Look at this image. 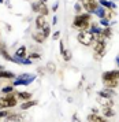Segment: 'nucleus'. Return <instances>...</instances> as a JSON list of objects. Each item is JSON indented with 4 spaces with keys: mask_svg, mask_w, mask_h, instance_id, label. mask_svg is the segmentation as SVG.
Listing matches in <instances>:
<instances>
[{
    "mask_svg": "<svg viewBox=\"0 0 119 122\" xmlns=\"http://www.w3.org/2000/svg\"><path fill=\"white\" fill-rule=\"evenodd\" d=\"M67 102L69 103H73V97H67Z\"/></svg>",
    "mask_w": 119,
    "mask_h": 122,
    "instance_id": "obj_43",
    "label": "nucleus"
},
{
    "mask_svg": "<svg viewBox=\"0 0 119 122\" xmlns=\"http://www.w3.org/2000/svg\"><path fill=\"white\" fill-rule=\"evenodd\" d=\"M29 52H38V54H41L43 52V48H41V45L36 44V43H33V44L29 45Z\"/></svg>",
    "mask_w": 119,
    "mask_h": 122,
    "instance_id": "obj_25",
    "label": "nucleus"
},
{
    "mask_svg": "<svg viewBox=\"0 0 119 122\" xmlns=\"http://www.w3.org/2000/svg\"><path fill=\"white\" fill-rule=\"evenodd\" d=\"M45 69H47V73L48 74H55V73H58V67H56V63L52 61L47 62V65H45Z\"/></svg>",
    "mask_w": 119,
    "mask_h": 122,
    "instance_id": "obj_20",
    "label": "nucleus"
},
{
    "mask_svg": "<svg viewBox=\"0 0 119 122\" xmlns=\"http://www.w3.org/2000/svg\"><path fill=\"white\" fill-rule=\"evenodd\" d=\"M104 88H109V89H116L119 86V80H108L103 82Z\"/></svg>",
    "mask_w": 119,
    "mask_h": 122,
    "instance_id": "obj_21",
    "label": "nucleus"
},
{
    "mask_svg": "<svg viewBox=\"0 0 119 122\" xmlns=\"http://www.w3.org/2000/svg\"><path fill=\"white\" fill-rule=\"evenodd\" d=\"M77 41L84 47H92L94 44V34L88 32H79L77 34Z\"/></svg>",
    "mask_w": 119,
    "mask_h": 122,
    "instance_id": "obj_2",
    "label": "nucleus"
},
{
    "mask_svg": "<svg viewBox=\"0 0 119 122\" xmlns=\"http://www.w3.org/2000/svg\"><path fill=\"white\" fill-rule=\"evenodd\" d=\"M27 58H29V59H32V61H41L43 55H41V54H38V52H29Z\"/></svg>",
    "mask_w": 119,
    "mask_h": 122,
    "instance_id": "obj_27",
    "label": "nucleus"
},
{
    "mask_svg": "<svg viewBox=\"0 0 119 122\" xmlns=\"http://www.w3.org/2000/svg\"><path fill=\"white\" fill-rule=\"evenodd\" d=\"M96 100H97L99 106H101V107H114V106H115V100L114 99H107V97L97 96Z\"/></svg>",
    "mask_w": 119,
    "mask_h": 122,
    "instance_id": "obj_12",
    "label": "nucleus"
},
{
    "mask_svg": "<svg viewBox=\"0 0 119 122\" xmlns=\"http://www.w3.org/2000/svg\"><path fill=\"white\" fill-rule=\"evenodd\" d=\"M14 91H15V86L12 85V82L7 84V85H4V86H1V88H0V92H1L3 95L11 93V92H14Z\"/></svg>",
    "mask_w": 119,
    "mask_h": 122,
    "instance_id": "obj_22",
    "label": "nucleus"
},
{
    "mask_svg": "<svg viewBox=\"0 0 119 122\" xmlns=\"http://www.w3.org/2000/svg\"><path fill=\"white\" fill-rule=\"evenodd\" d=\"M99 4L105 8H111V10H116V4L112 0H99Z\"/></svg>",
    "mask_w": 119,
    "mask_h": 122,
    "instance_id": "obj_19",
    "label": "nucleus"
},
{
    "mask_svg": "<svg viewBox=\"0 0 119 122\" xmlns=\"http://www.w3.org/2000/svg\"><path fill=\"white\" fill-rule=\"evenodd\" d=\"M104 12H105V7H99V10L97 11H96V14H94V15H96V17L99 18V19H103L104 18Z\"/></svg>",
    "mask_w": 119,
    "mask_h": 122,
    "instance_id": "obj_30",
    "label": "nucleus"
},
{
    "mask_svg": "<svg viewBox=\"0 0 119 122\" xmlns=\"http://www.w3.org/2000/svg\"><path fill=\"white\" fill-rule=\"evenodd\" d=\"M26 114H23L22 111H10V114L4 118L5 122H23L26 119Z\"/></svg>",
    "mask_w": 119,
    "mask_h": 122,
    "instance_id": "obj_5",
    "label": "nucleus"
},
{
    "mask_svg": "<svg viewBox=\"0 0 119 122\" xmlns=\"http://www.w3.org/2000/svg\"><path fill=\"white\" fill-rule=\"evenodd\" d=\"M43 7V1L41 0H36V1H32L30 4V11L34 12V14H40V10Z\"/></svg>",
    "mask_w": 119,
    "mask_h": 122,
    "instance_id": "obj_17",
    "label": "nucleus"
},
{
    "mask_svg": "<svg viewBox=\"0 0 119 122\" xmlns=\"http://www.w3.org/2000/svg\"><path fill=\"white\" fill-rule=\"evenodd\" d=\"M36 80V76L34 74H29V73H23L21 76H18V77L12 81V85L14 86H19V85H23V86H26V85H32V82Z\"/></svg>",
    "mask_w": 119,
    "mask_h": 122,
    "instance_id": "obj_3",
    "label": "nucleus"
},
{
    "mask_svg": "<svg viewBox=\"0 0 119 122\" xmlns=\"http://www.w3.org/2000/svg\"><path fill=\"white\" fill-rule=\"evenodd\" d=\"M112 1H118V0H112Z\"/></svg>",
    "mask_w": 119,
    "mask_h": 122,
    "instance_id": "obj_48",
    "label": "nucleus"
},
{
    "mask_svg": "<svg viewBox=\"0 0 119 122\" xmlns=\"http://www.w3.org/2000/svg\"><path fill=\"white\" fill-rule=\"evenodd\" d=\"M62 59H63V62H71V59H73V52H71L70 50H64V52L62 54Z\"/></svg>",
    "mask_w": 119,
    "mask_h": 122,
    "instance_id": "obj_24",
    "label": "nucleus"
},
{
    "mask_svg": "<svg viewBox=\"0 0 119 122\" xmlns=\"http://www.w3.org/2000/svg\"><path fill=\"white\" fill-rule=\"evenodd\" d=\"M32 40H33V43H36V44L38 45H43L45 41H47V39L44 37V34L41 30H34L32 33Z\"/></svg>",
    "mask_w": 119,
    "mask_h": 122,
    "instance_id": "obj_10",
    "label": "nucleus"
},
{
    "mask_svg": "<svg viewBox=\"0 0 119 122\" xmlns=\"http://www.w3.org/2000/svg\"><path fill=\"white\" fill-rule=\"evenodd\" d=\"M101 36H103L107 41L111 40L112 36H114V29L111 28V26H108V28H101Z\"/></svg>",
    "mask_w": 119,
    "mask_h": 122,
    "instance_id": "obj_16",
    "label": "nucleus"
},
{
    "mask_svg": "<svg viewBox=\"0 0 119 122\" xmlns=\"http://www.w3.org/2000/svg\"><path fill=\"white\" fill-rule=\"evenodd\" d=\"M0 36H1V30H0Z\"/></svg>",
    "mask_w": 119,
    "mask_h": 122,
    "instance_id": "obj_47",
    "label": "nucleus"
},
{
    "mask_svg": "<svg viewBox=\"0 0 119 122\" xmlns=\"http://www.w3.org/2000/svg\"><path fill=\"white\" fill-rule=\"evenodd\" d=\"M33 1H36V0H33ZM41 1H43V3H47V1H48V0H41Z\"/></svg>",
    "mask_w": 119,
    "mask_h": 122,
    "instance_id": "obj_44",
    "label": "nucleus"
},
{
    "mask_svg": "<svg viewBox=\"0 0 119 122\" xmlns=\"http://www.w3.org/2000/svg\"><path fill=\"white\" fill-rule=\"evenodd\" d=\"M58 8H59V3H58V1H56V3H55L54 6L51 7V11H52V12H54V14H55V12L58 11Z\"/></svg>",
    "mask_w": 119,
    "mask_h": 122,
    "instance_id": "obj_37",
    "label": "nucleus"
},
{
    "mask_svg": "<svg viewBox=\"0 0 119 122\" xmlns=\"http://www.w3.org/2000/svg\"><path fill=\"white\" fill-rule=\"evenodd\" d=\"M74 12H75V14H82V12H84L82 4L79 1H75V3H74Z\"/></svg>",
    "mask_w": 119,
    "mask_h": 122,
    "instance_id": "obj_28",
    "label": "nucleus"
},
{
    "mask_svg": "<svg viewBox=\"0 0 119 122\" xmlns=\"http://www.w3.org/2000/svg\"><path fill=\"white\" fill-rule=\"evenodd\" d=\"M116 91L115 89H109V88H103L97 92V96H101V97H107V99H115L116 96Z\"/></svg>",
    "mask_w": 119,
    "mask_h": 122,
    "instance_id": "obj_8",
    "label": "nucleus"
},
{
    "mask_svg": "<svg viewBox=\"0 0 119 122\" xmlns=\"http://www.w3.org/2000/svg\"><path fill=\"white\" fill-rule=\"evenodd\" d=\"M40 14L44 15V17H48L49 14H51V8L48 7L47 3H43V7H41V10H40Z\"/></svg>",
    "mask_w": 119,
    "mask_h": 122,
    "instance_id": "obj_26",
    "label": "nucleus"
},
{
    "mask_svg": "<svg viewBox=\"0 0 119 122\" xmlns=\"http://www.w3.org/2000/svg\"><path fill=\"white\" fill-rule=\"evenodd\" d=\"M60 30H56V32H54V34H52V36H51V37H52V40H60Z\"/></svg>",
    "mask_w": 119,
    "mask_h": 122,
    "instance_id": "obj_33",
    "label": "nucleus"
},
{
    "mask_svg": "<svg viewBox=\"0 0 119 122\" xmlns=\"http://www.w3.org/2000/svg\"><path fill=\"white\" fill-rule=\"evenodd\" d=\"M93 21L92 14H88V12H82V14H75L73 18V22H71V28L78 30L79 32H88L90 29V22Z\"/></svg>",
    "mask_w": 119,
    "mask_h": 122,
    "instance_id": "obj_1",
    "label": "nucleus"
},
{
    "mask_svg": "<svg viewBox=\"0 0 119 122\" xmlns=\"http://www.w3.org/2000/svg\"><path fill=\"white\" fill-rule=\"evenodd\" d=\"M48 23L47 21V17H44L41 14H37V17L34 18V26H36V30H43L44 26Z\"/></svg>",
    "mask_w": 119,
    "mask_h": 122,
    "instance_id": "obj_9",
    "label": "nucleus"
},
{
    "mask_svg": "<svg viewBox=\"0 0 119 122\" xmlns=\"http://www.w3.org/2000/svg\"><path fill=\"white\" fill-rule=\"evenodd\" d=\"M94 119H96V114H93V112L88 114V117H86V122H94Z\"/></svg>",
    "mask_w": 119,
    "mask_h": 122,
    "instance_id": "obj_32",
    "label": "nucleus"
},
{
    "mask_svg": "<svg viewBox=\"0 0 119 122\" xmlns=\"http://www.w3.org/2000/svg\"><path fill=\"white\" fill-rule=\"evenodd\" d=\"M3 69H4V67L1 66V65H0V70H3Z\"/></svg>",
    "mask_w": 119,
    "mask_h": 122,
    "instance_id": "obj_46",
    "label": "nucleus"
},
{
    "mask_svg": "<svg viewBox=\"0 0 119 122\" xmlns=\"http://www.w3.org/2000/svg\"><path fill=\"white\" fill-rule=\"evenodd\" d=\"M36 73H37L38 77H45V74H47V69L43 66H38L37 69H36Z\"/></svg>",
    "mask_w": 119,
    "mask_h": 122,
    "instance_id": "obj_29",
    "label": "nucleus"
},
{
    "mask_svg": "<svg viewBox=\"0 0 119 122\" xmlns=\"http://www.w3.org/2000/svg\"><path fill=\"white\" fill-rule=\"evenodd\" d=\"M115 61H116V66H118V69H119V55L116 56V59H115Z\"/></svg>",
    "mask_w": 119,
    "mask_h": 122,
    "instance_id": "obj_42",
    "label": "nucleus"
},
{
    "mask_svg": "<svg viewBox=\"0 0 119 122\" xmlns=\"http://www.w3.org/2000/svg\"><path fill=\"white\" fill-rule=\"evenodd\" d=\"M64 43H63V40H59V52H60V55L64 52Z\"/></svg>",
    "mask_w": 119,
    "mask_h": 122,
    "instance_id": "obj_34",
    "label": "nucleus"
},
{
    "mask_svg": "<svg viewBox=\"0 0 119 122\" xmlns=\"http://www.w3.org/2000/svg\"><path fill=\"white\" fill-rule=\"evenodd\" d=\"M81 4H82L84 11L88 12V14H92V15L96 14V11H97L99 7H100L99 0H84V1H81Z\"/></svg>",
    "mask_w": 119,
    "mask_h": 122,
    "instance_id": "obj_4",
    "label": "nucleus"
},
{
    "mask_svg": "<svg viewBox=\"0 0 119 122\" xmlns=\"http://www.w3.org/2000/svg\"><path fill=\"white\" fill-rule=\"evenodd\" d=\"M99 22H100V26L101 28H108L109 26V21H107V19H99Z\"/></svg>",
    "mask_w": 119,
    "mask_h": 122,
    "instance_id": "obj_31",
    "label": "nucleus"
},
{
    "mask_svg": "<svg viewBox=\"0 0 119 122\" xmlns=\"http://www.w3.org/2000/svg\"><path fill=\"white\" fill-rule=\"evenodd\" d=\"M89 32L93 34H97V33H101V26H100V22L99 21H92L90 22V29Z\"/></svg>",
    "mask_w": 119,
    "mask_h": 122,
    "instance_id": "obj_18",
    "label": "nucleus"
},
{
    "mask_svg": "<svg viewBox=\"0 0 119 122\" xmlns=\"http://www.w3.org/2000/svg\"><path fill=\"white\" fill-rule=\"evenodd\" d=\"M38 104V100H27V102H23V103H21V106H18L19 107V110L21 111H27V110H30L32 107H34V106H37Z\"/></svg>",
    "mask_w": 119,
    "mask_h": 122,
    "instance_id": "obj_13",
    "label": "nucleus"
},
{
    "mask_svg": "<svg viewBox=\"0 0 119 122\" xmlns=\"http://www.w3.org/2000/svg\"><path fill=\"white\" fill-rule=\"evenodd\" d=\"M56 23H58V17H56V15H54V18H52V22H51V25H52V26H55Z\"/></svg>",
    "mask_w": 119,
    "mask_h": 122,
    "instance_id": "obj_39",
    "label": "nucleus"
},
{
    "mask_svg": "<svg viewBox=\"0 0 119 122\" xmlns=\"http://www.w3.org/2000/svg\"><path fill=\"white\" fill-rule=\"evenodd\" d=\"M22 65H23V66H30V65H33V61L29 59V58H26V59L22 61Z\"/></svg>",
    "mask_w": 119,
    "mask_h": 122,
    "instance_id": "obj_35",
    "label": "nucleus"
},
{
    "mask_svg": "<svg viewBox=\"0 0 119 122\" xmlns=\"http://www.w3.org/2000/svg\"><path fill=\"white\" fill-rule=\"evenodd\" d=\"M101 115L105 117L107 119H111L116 115V111L114 110V107H101Z\"/></svg>",
    "mask_w": 119,
    "mask_h": 122,
    "instance_id": "obj_15",
    "label": "nucleus"
},
{
    "mask_svg": "<svg viewBox=\"0 0 119 122\" xmlns=\"http://www.w3.org/2000/svg\"><path fill=\"white\" fill-rule=\"evenodd\" d=\"M0 50H8V45H7V43H5V41H3V40H0Z\"/></svg>",
    "mask_w": 119,
    "mask_h": 122,
    "instance_id": "obj_36",
    "label": "nucleus"
},
{
    "mask_svg": "<svg viewBox=\"0 0 119 122\" xmlns=\"http://www.w3.org/2000/svg\"><path fill=\"white\" fill-rule=\"evenodd\" d=\"M18 77L14 71H10V70H0V80H7V81H14L15 78Z\"/></svg>",
    "mask_w": 119,
    "mask_h": 122,
    "instance_id": "obj_11",
    "label": "nucleus"
},
{
    "mask_svg": "<svg viewBox=\"0 0 119 122\" xmlns=\"http://www.w3.org/2000/svg\"><path fill=\"white\" fill-rule=\"evenodd\" d=\"M0 3H5V0H0Z\"/></svg>",
    "mask_w": 119,
    "mask_h": 122,
    "instance_id": "obj_45",
    "label": "nucleus"
},
{
    "mask_svg": "<svg viewBox=\"0 0 119 122\" xmlns=\"http://www.w3.org/2000/svg\"><path fill=\"white\" fill-rule=\"evenodd\" d=\"M5 28H7V32H11L12 28H11V25H5Z\"/></svg>",
    "mask_w": 119,
    "mask_h": 122,
    "instance_id": "obj_41",
    "label": "nucleus"
},
{
    "mask_svg": "<svg viewBox=\"0 0 119 122\" xmlns=\"http://www.w3.org/2000/svg\"><path fill=\"white\" fill-rule=\"evenodd\" d=\"M27 55H29V52H27V47L26 45H19V47H16V50L14 51V56L15 58H18V59H21V61H23V59H26Z\"/></svg>",
    "mask_w": 119,
    "mask_h": 122,
    "instance_id": "obj_7",
    "label": "nucleus"
},
{
    "mask_svg": "<svg viewBox=\"0 0 119 122\" xmlns=\"http://www.w3.org/2000/svg\"><path fill=\"white\" fill-rule=\"evenodd\" d=\"M108 80H119V69L115 70H107L101 73V82L108 81Z\"/></svg>",
    "mask_w": 119,
    "mask_h": 122,
    "instance_id": "obj_6",
    "label": "nucleus"
},
{
    "mask_svg": "<svg viewBox=\"0 0 119 122\" xmlns=\"http://www.w3.org/2000/svg\"><path fill=\"white\" fill-rule=\"evenodd\" d=\"M90 112H93V114H96V115H99V112H100V108H99V107H92V110H90Z\"/></svg>",
    "mask_w": 119,
    "mask_h": 122,
    "instance_id": "obj_38",
    "label": "nucleus"
},
{
    "mask_svg": "<svg viewBox=\"0 0 119 122\" xmlns=\"http://www.w3.org/2000/svg\"><path fill=\"white\" fill-rule=\"evenodd\" d=\"M73 122H81V119L78 118V115H77V114H74V115H73Z\"/></svg>",
    "mask_w": 119,
    "mask_h": 122,
    "instance_id": "obj_40",
    "label": "nucleus"
},
{
    "mask_svg": "<svg viewBox=\"0 0 119 122\" xmlns=\"http://www.w3.org/2000/svg\"><path fill=\"white\" fill-rule=\"evenodd\" d=\"M33 99V93L29 92V91H19L18 92V100L19 103H23V102H27V100Z\"/></svg>",
    "mask_w": 119,
    "mask_h": 122,
    "instance_id": "obj_14",
    "label": "nucleus"
},
{
    "mask_svg": "<svg viewBox=\"0 0 119 122\" xmlns=\"http://www.w3.org/2000/svg\"><path fill=\"white\" fill-rule=\"evenodd\" d=\"M41 32H43V34H44V37H45V39H49V37L52 36V25L47 23V25L44 26V29L41 30Z\"/></svg>",
    "mask_w": 119,
    "mask_h": 122,
    "instance_id": "obj_23",
    "label": "nucleus"
}]
</instances>
